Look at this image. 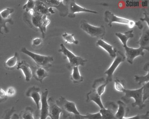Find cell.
I'll return each instance as SVG.
<instances>
[{
    "label": "cell",
    "mask_w": 149,
    "mask_h": 119,
    "mask_svg": "<svg viewBox=\"0 0 149 119\" xmlns=\"http://www.w3.org/2000/svg\"><path fill=\"white\" fill-rule=\"evenodd\" d=\"M55 102L62 110L63 116L64 119L69 118L72 115L80 114L75 103L73 102L69 101L65 97L61 96Z\"/></svg>",
    "instance_id": "obj_3"
},
{
    "label": "cell",
    "mask_w": 149,
    "mask_h": 119,
    "mask_svg": "<svg viewBox=\"0 0 149 119\" xmlns=\"http://www.w3.org/2000/svg\"><path fill=\"white\" fill-rule=\"evenodd\" d=\"M104 20L110 27H112L113 23H117L127 25L130 29L136 26V22L118 16L109 10H106L104 13Z\"/></svg>",
    "instance_id": "obj_7"
},
{
    "label": "cell",
    "mask_w": 149,
    "mask_h": 119,
    "mask_svg": "<svg viewBox=\"0 0 149 119\" xmlns=\"http://www.w3.org/2000/svg\"><path fill=\"white\" fill-rule=\"evenodd\" d=\"M19 55L18 52H15L14 56L8 59L5 63V66L7 69L12 70L17 67V64L19 63Z\"/></svg>",
    "instance_id": "obj_24"
},
{
    "label": "cell",
    "mask_w": 149,
    "mask_h": 119,
    "mask_svg": "<svg viewBox=\"0 0 149 119\" xmlns=\"http://www.w3.org/2000/svg\"><path fill=\"white\" fill-rule=\"evenodd\" d=\"M149 112L147 111L144 114H138L132 117H129V118H124L123 119H149Z\"/></svg>",
    "instance_id": "obj_37"
},
{
    "label": "cell",
    "mask_w": 149,
    "mask_h": 119,
    "mask_svg": "<svg viewBox=\"0 0 149 119\" xmlns=\"http://www.w3.org/2000/svg\"><path fill=\"white\" fill-rule=\"evenodd\" d=\"M97 46H99L105 50L109 53L110 57L112 58H115L116 55L117 50L112 45L108 43L102 39H99L96 43Z\"/></svg>",
    "instance_id": "obj_22"
},
{
    "label": "cell",
    "mask_w": 149,
    "mask_h": 119,
    "mask_svg": "<svg viewBox=\"0 0 149 119\" xmlns=\"http://www.w3.org/2000/svg\"><path fill=\"white\" fill-rule=\"evenodd\" d=\"M20 119H35L33 109L31 106H28L19 115Z\"/></svg>",
    "instance_id": "obj_26"
},
{
    "label": "cell",
    "mask_w": 149,
    "mask_h": 119,
    "mask_svg": "<svg viewBox=\"0 0 149 119\" xmlns=\"http://www.w3.org/2000/svg\"><path fill=\"white\" fill-rule=\"evenodd\" d=\"M126 59L125 55L121 51H117L115 59L113 60L111 64L107 70L104 72V74L107 75L106 80L108 82H111L113 80V74L116 69L118 66L122 63L124 62Z\"/></svg>",
    "instance_id": "obj_8"
},
{
    "label": "cell",
    "mask_w": 149,
    "mask_h": 119,
    "mask_svg": "<svg viewBox=\"0 0 149 119\" xmlns=\"http://www.w3.org/2000/svg\"><path fill=\"white\" fill-rule=\"evenodd\" d=\"M143 86V102H145L149 98V82L144 83Z\"/></svg>",
    "instance_id": "obj_33"
},
{
    "label": "cell",
    "mask_w": 149,
    "mask_h": 119,
    "mask_svg": "<svg viewBox=\"0 0 149 119\" xmlns=\"http://www.w3.org/2000/svg\"><path fill=\"white\" fill-rule=\"evenodd\" d=\"M133 32V30H130L125 32L123 33L121 32H116L115 34L121 42L124 41H128L130 38H133L134 36Z\"/></svg>",
    "instance_id": "obj_27"
},
{
    "label": "cell",
    "mask_w": 149,
    "mask_h": 119,
    "mask_svg": "<svg viewBox=\"0 0 149 119\" xmlns=\"http://www.w3.org/2000/svg\"><path fill=\"white\" fill-rule=\"evenodd\" d=\"M42 43V38H34L32 41V45L34 46H38L40 45Z\"/></svg>",
    "instance_id": "obj_41"
},
{
    "label": "cell",
    "mask_w": 149,
    "mask_h": 119,
    "mask_svg": "<svg viewBox=\"0 0 149 119\" xmlns=\"http://www.w3.org/2000/svg\"><path fill=\"white\" fill-rule=\"evenodd\" d=\"M135 80L139 85H141L143 83H147L149 81V72L144 76L135 75Z\"/></svg>",
    "instance_id": "obj_30"
},
{
    "label": "cell",
    "mask_w": 149,
    "mask_h": 119,
    "mask_svg": "<svg viewBox=\"0 0 149 119\" xmlns=\"http://www.w3.org/2000/svg\"><path fill=\"white\" fill-rule=\"evenodd\" d=\"M35 6V1L29 0L27 1L26 3L23 6V9L25 10L26 12H28L31 10L34 9Z\"/></svg>",
    "instance_id": "obj_35"
},
{
    "label": "cell",
    "mask_w": 149,
    "mask_h": 119,
    "mask_svg": "<svg viewBox=\"0 0 149 119\" xmlns=\"http://www.w3.org/2000/svg\"><path fill=\"white\" fill-rule=\"evenodd\" d=\"M70 79L75 84L81 83L83 81L84 78L80 73L79 66H74L72 68Z\"/></svg>",
    "instance_id": "obj_25"
},
{
    "label": "cell",
    "mask_w": 149,
    "mask_h": 119,
    "mask_svg": "<svg viewBox=\"0 0 149 119\" xmlns=\"http://www.w3.org/2000/svg\"><path fill=\"white\" fill-rule=\"evenodd\" d=\"M80 28L92 37H96L101 39L106 34V30L104 26H94L90 24L85 20H82L81 21Z\"/></svg>",
    "instance_id": "obj_6"
},
{
    "label": "cell",
    "mask_w": 149,
    "mask_h": 119,
    "mask_svg": "<svg viewBox=\"0 0 149 119\" xmlns=\"http://www.w3.org/2000/svg\"><path fill=\"white\" fill-rule=\"evenodd\" d=\"M109 83V82L106 80V79L103 77L97 79L94 81L92 85L93 89L95 90L98 95L101 96V95L104 93L106 87Z\"/></svg>",
    "instance_id": "obj_19"
},
{
    "label": "cell",
    "mask_w": 149,
    "mask_h": 119,
    "mask_svg": "<svg viewBox=\"0 0 149 119\" xmlns=\"http://www.w3.org/2000/svg\"><path fill=\"white\" fill-rule=\"evenodd\" d=\"M20 51L31 58L35 62L36 65L46 69L51 67V62L54 61V57L52 56L36 54L29 50L26 47H22Z\"/></svg>",
    "instance_id": "obj_4"
},
{
    "label": "cell",
    "mask_w": 149,
    "mask_h": 119,
    "mask_svg": "<svg viewBox=\"0 0 149 119\" xmlns=\"http://www.w3.org/2000/svg\"><path fill=\"white\" fill-rule=\"evenodd\" d=\"M69 118L70 119H86L81 114H73L70 116Z\"/></svg>",
    "instance_id": "obj_42"
},
{
    "label": "cell",
    "mask_w": 149,
    "mask_h": 119,
    "mask_svg": "<svg viewBox=\"0 0 149 119\" xmlns=\"http://www.w3.org/2000/svg\"><path fill=\"white\" fill-rule=\"evenodd\" d=\"M42 1L49 7L56 8L59 11L61 16L65 17L68 15V5L64 3V1L46 0Z\"/></svg>",
    "instance_id": "obj_12"
},
{
    "label": "cell",
    "mask_w": 149,
    "mask_h": 119,
    "mask_svg": "<svg viewBox=\"0 0 149 119\" xmlns=\"http://www.w3.org/2000/svg\"><path fill=\"white\" fill-rule=\"evenodd\" d=\"M143 69L144 71H145L147 72H149V62H147L146 64H145L143 68Z\"/></svg>",
    "instance_id": "obj_44"
},
{
    "label": "cell",
    "mask_w": 149,
    "mask_h": 119,
    "mask_svg": "<svg viewBox=\"0 0 149 119\" xmlns=\"http://www.w3.org/2000/svg\"><path fill=\"white\" fill-rule=\"evenodd\" d=\"M86 102H90L91 101L95 102L101 109L104 108V106L101 100V96L98 95L96 91L94 89L91 90L87 94Z\"/></svg>",
    "instance_id": "obj_23"
},
{
    "label": "cell",
    "mask_w": 149,
    "mask_h": 119,
    "mask_svg": "<svg viewBox=\"0 0 149 119\" xmlns=\"http://www.w3.org/2000/svg\"><path fill=\"white\" fill-rule=\"evenodd\" d=\"M65 2L68 5V16L70 18H74L76 17V14L79 12L93 13L94 14H98V12L95 10H91L78 5L74 0L66 1Z\"/></svg>",
    "instance_id": "obj_10"
},
{
    "label": "cell",
    "mask_w": 149,
    "mask_h": 119,
    "mask_svg": "<svg viewBox=\"0 0 149 119\" xmlns=\"http://www.w3.org/2000/svg\"><path fill=\"white\" fill-rule=\"evenodd\" d=\"M136 26L140 30H142L143 28V22L140 21L136 22Z\"/></svg>",
    "instance_id": "obj_43"
},
{
    "label": "cell",
    "mask_w": 149,
    "mask_h": 119,
    "mask_svg": "<svg viewBox=\"0 0 149 119\" xmlns=\"http://www.w3.org/2000/svg\"><path fill=\"white\" fill-rule=\"evenodd\" d=\"M118 109L115 114L116 119H123L126 118L130 112V108L122 101H117Z\"/></svg>",
    "instance_id": "obj_20"
},
{
    "label": "cell",
    "mask_w": 149,
    "mask_h": 119,
    "mask_svg": "<svg viewBox=\"0 0 149 119\" xmlns=\"http://www.w3.org/2000/svg\"><path fill=\"white\" fill-rule=\"evenodd\" d=\"M33 76L37 81L42 83L43 80L48 76V73L46 68L38 66H31Z\"/></svg>",
    "instance_id": "obj_18"
},
{
    "label": "cell",
    "mask_w": 149,
    "mask_h": 119,
    "mask_svg": "<svg viewBox=\"0 0 149 119\" xmlns=\"http://www.w3.org/2000/svg\"><path fill=\"white\" fill-rule=\"evenodd\" d=\"M143 86L141 88L137 89H128L125 88L123 92L125 95L121 97V99L125 104L129 103L131 99L132 98L135 100V102L132 105L133 107H138L139 109L141 110L145 107L146 104L143 102Z\"/></svg>",
    "instance_id": "obj_2"
},
{
    "label": "cell",
    "mask_w": 149,
    "mask_h": 119,
    "mask_svg": "<svg viewBox=\"0 0 149 119\" xmlns=\"http://www.w3.org/2000/svg\"><path fill=\"white\" fill-rule=\"evenodd\" d=\"M115 88L118 92H123L125 89V85L123 80L116 78L115 80Z\"/></svg>",
    "instance_id": "obj_31"
},
{
    "label": "cell",
    "mask_w": 149,
    "mask_h": 119,
    "mask_svg": "<svg viewBox=\"0 0 149 119\" xmlns=\"http://www.w3.org/2000/svg\"><path fill=\"white\" fill-rule=\"evenodd\" d=\"M23 18L25 22L30 28L37 31H40L42 38H45L47 26L50 23V20L47 18V16L36 12L33 15H30L27 12H25L23 14Z\"/></svg>",
    "instance_id": "obj_1"
},
{
    "label": "cell",
    "mask_w": 149,
    "mask_h": 119,
    "mask_svg": "<svg viewBox=\"0 0 149 119\" xmlns=\"http://www.w3.org/2000/svg\"><path fill=\"white\" fill-rule=\"evenodd\" d=\"M127 41H124L122 43L125 50V56L126 60L128 63L132 64L135 58L139 56L144 57L145 54L144 50H145L141 47L137 48L129 47L127 46Z\"/></svg>",
    "instance_id": "obj_9"
},
{
    "label": "cell",
    "mask_w": 149,
    "mask_h": 119,
    "mask_svg": "<svg viewBox=\"0 0 149 119\" xmlns=\"http://www.w3.org/2000/svg\"><path fill=\"white\" fill-rule=\"evenodd\" d=\"M143 15H144V17L143 18H140V21L142 22H145L146 23V25L149 27V13L147 12L145 9H143Z\"/></svg>",
    "instance_id": "obj_38"
},
{
    "label": "cell",
    "mask_w": 149,
    "mask_h": 119,
    "mask_svg": "<svg viewBox=\"0 0 149 119\" xmlns=\"http://www.w3.org/2000/svg\"><path fill=\"white\" fill-rule=\"evenodd\" d=\"M6 93L8 97H13L15 96L16 94V90L14 88L11 87L8 88Z\"/></svg>",
    "instance_id": "obj_40"
},
{
    "label": "cell",
    "mask_w": 149,
    "mask_h": 119,
    "mask_svg": "<svg viewBox=\"0 0 149 119\" xmlns=\"http://www.w3.org/2000/svg\"><path fill=\"white\" fill-rule=\"evenodd\" d=\"M33 10L35 12L47 16L55 13L53 8L47 6L42 1H35V6Z\"/></svg>",
    "instance_id": "obj_15"
},
{
    "label": "cell",
    "mask_w": 149,
    "mask_h": 119,
    "mask_svg": "<svg viewBox=\"0 0 149 119\" xmlns=\"http://www.w3.org/2000/svg\"><path fill=\"white\" fill-rule=\"evenodd\" d=\"M48 91L46 90L42 93L41 95V107L37 112V116H40V119H47L49 116V106L47 102V97L48 95Z\"/></svg>",
    "instance_id": "obj_13"
},
{
    "label": "cell",
    "mask_w": 149,
    "mask_h": 119,
    "mask_svg": "<svg viewBox=\"0 0 149 119\" xmlns=\"http://www.w3.org/2000/svg\"><path fill=\"white\" fill-rule=\"evenodd\" d=\"M10 119H20L19 115L16 113L13 114Z\"/></svg>",
    "instance_id": "obj_45"
},
{
    "label": "cell",
    "mask_w": 149,
    "mask_h": 119,
    "mask_svg": "<svg viewBox=\"0 0 149 119\" xmlns=\"http://www.w3.org/2000/svg\"><path fill=\"white\" fill-rule=\"evenodd\" d=\"M15 10L13 8H6L0 12V15L2 18L5 19H9L11 18L10 15L14 12Z\"/></svg>",
    "instance_id": "obj_32"
},
{
    "label": "cell",
    "mask_w": 149,
    "mask_h": 119,
    "mask_svg": "<svg viewBox=\"0 0 149 119\" xmlns=\"http://www.w3.org/2000/svg\"><path fill=\"white\" fill-rule=\"evenodd\" d=\"M7 95L6 92H5L2 88H0V103H3L6 101L8 99Z\"/></svg>",
    "instance_id": "obj_39"
},
{
    "label": "cell",
    "mask_w": 149,
    "mask_h": 119,
    "mask_svg": "<svg viewBox=\"0 0 149 119\" xmlns=\"http://www.w3.org/2000/svg\"><path fill=\"white\" fill-rule=\"evenodd\" d=\"M49 106V117L51 119H60V115L62 110L56 103L53 97H50L47 99Z\"/></svg>",
    "instance_id": "obj_14"
},
{
    "label": "cell",
    "mask_w": 149,
    "mask_h": 119,
    "mask_svg": "<svg viewBox=\"0 0 149 119\" xmlns=\"http://www.w3.org/2000/svg\"><path fill=\"white\" fill-rule=\"evenodd\" d=\"M8 22L9 23L11 24H13L14 23L12 18H10L9 19H5L2 18L0 15V33L1 34H3V32H2V30H1L2 28H4L6 33H8L9 32V30L6 26V23Z\"/></svg>",
    "instance_id": "obj_28"
},
{
    "label": "cell",
    "mask_w": 149,
    "mask_h": 119,
    "mask_svg": "<svg viewBox=\"0 0 149 119\" xmlns=\"http://www.w3.org/2000/svg\"><path fill=\"white\" fill-rule=\"evenodd\" d=\"M60 46L61 48L58 50V51L63 53L68 60L69 63L68 64V69L71 70L74 66L84 65L87 61V60L75 55L71 51L68 50L63 43L61 44Z\"/></svg>",
    "instance_id": "obj_5"
},
{
    "label": "cell",
    "mask_w": 149,
    "mask_h": 119,
    "mask_svg": "<svg viewBox=\"0 0 149 119\" xmlns=\"http://www.w3.org/2000/svg\"><path fill=\"white\" fill-rule=\"evenodd\" d=\"M140 47L145 50H149V27L146 25L143 28L139 40L137 42Z\"/></svg>",
    "instance_id": "obj_17"
},
{
    "label": "cell",
    "mask_w": 149,
    "mask_h": 119,
    "mask_svg": "<svg viewBox=\"0 0 149 119\" xmlns=\"http://www.w3.org/2000/svg\"><path fill=\"white\" fill-rule=\"evenodd\" d=\"M83 117L86 119H102V115L100 112L95 113H87Z\"/></svg>",
    "instance_id": "obj_36"
},
{
    "label": "cell",
    "mask_w": 149,
    "mask_h": 119,
    "mask_svg": "<svg viewBox=\"0 0 149 119\" xmlns=\"http://www.w3.org/2000/svg\"><path fill=\"white\" fill-rule=\"evenodd\" d=\"M104 108L100 109L102 119H116L115 114L118 109V105L112 101H108L105 103Z\"/></svg>",
    "instance_id": "obj_11"
},
{
    "label": "cell",
    "mask_w": 149,
    "mask_h": 119,
    "mask_svg": "<svg viewBox=\"0 0 149 119\" xmlns=\"http://www.w3.org/2000/svg\"><path fill=\"white\" fill-rule=\"evenodd\" d=\"M62 37L66 42V43L74 44L77 45L79 43V41L75 39L74 34H69L67 32H64L62 34Z\"/></svg>",
    "instance_id": "obj_29"
},
{
    "label": "cell",
    "mask_w": 149,
    "mask_h": 119,
    "mask_svg": "<svg viewBox=\"0 0 149 119\" xmlns=\"http://www.w3.org/2000/svg\"><path fill=\"white\" fill-rule=\"evenodd\" d=\"M40 89L38 87L33 86L29 88L26 93V96L31 97L35 103L37 107V111L40 109V102H41Z\"/></svg>",
    "instance_id": "obj_16"
},
{
    "label": "cell",
    "mask_w": 149,
    "mask_h": 119,
    "mask_svg": "<svg viewBox=\"0 0 149 119\" xmlns=\"http://www.w3.org/2000/svg\"><path fill=\"white\" fill-rule=\"evenodd\" d=\"M17 69L22 70L27 81H29L33 77V73L31 66L25 60H22L17 65Z\"/></svg>",
    "instance_id": "obj_21"
},
{
    "label": "cell",
    "mask_w": 149,
    "mask_h": 119,
    "mask_svg": "<svg viewBox=\"0 0 149 119\" xmlns=\"http://www.w3.org/2000/svg\"><path fill=\"white\" fill-rule=\"evenodd\" d=\"M15 111L14 106L12 107L11 108L6 109L4 111L1 119H10L11 116Z\"/></svg>",
    "instance_id": "obj_34"
}]
</instances>
